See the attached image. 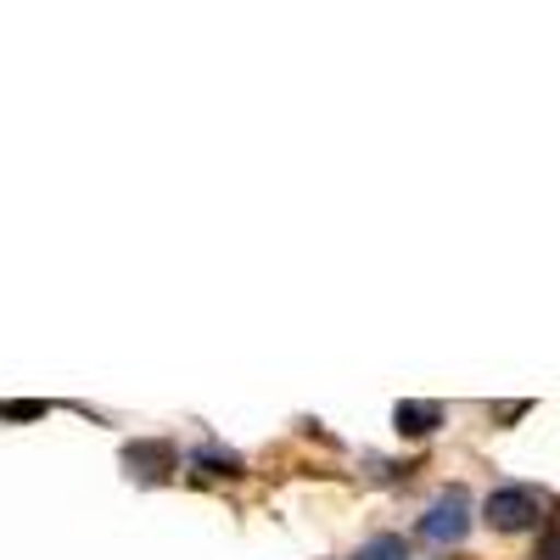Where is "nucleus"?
<instances>
[{
  "label": "nucleus",
  "mask_w": 560,
  "mask_h": 560,
  "mask_svg": "<svg viewBox=\"0 0 560 560\" xmlns=\"http://www.w3.org/2000/svg\"><path fill=\"white\" fill-rule=\"evenodd\" d=\"M482 522L493 533H527V527L544 522V499L533 488H493L482 499Z\"/></svg>",
  "instance_id": "f257e3e1"
},
{
  "label": "nucleus",
  "mask_w": 560,
  "mask_h": 560,
  "mask_svg": "<svg viewBox=\"0 0 560 560\" xmlns=\"http://www.w3.org/2000/svg\"><path fill=\"white\" fill-rule=\"evenodd\" d=\"M197 465H208L213 477H247V465H242L236 454H219V448H202V454H197Z\"/></svg>",
  "instance_id": "423d86ee"
},
{
  "label": "nucleus",
  "mask_w": 560,
  "mask_h": 560,
  "mask_svg": "<svg viewBox=\"0 0 560 560\" xmlns=\"http://www.w3.org/2000/svg\"><path fill=\"white\" fill-rule=\"evenodd\" d=\"M393 427H398V438H432L443 427V409L438 404H398Z\"/></svg>",
  "instance_id": "20e7f679"
},
{
  "label": "nucleus",
  "mask_w": 560,
  "mask_h": 560,
  "mask_svg": "<svg viewBox=\"0 0 560 560\" xmlns=\"http://www.w3.org/2000/svg\"><path fill=\"white\" fill-rule=\"evenodd\" d=\"M124 465H129V477H140V482H163L174 471V448L168 443H129Z\"/></svg>",
  "instance_id": "7ed1b4c3"
},
{
  "label": "nucleus",
  "mask_w": 560,
  "mask_h": 560,
  "mask_svg": "<svg viewBox=\"0 0 560 560\" xmlns=\"http://www.w3.org/2000/svg\"><path fill=\"white\" fill-rule=\"evenodd\" d=\"M465 533H471V499H465V488H448L443 499L427 504V516H420V538L438 544V549H454V544H465Z\"/></svg>",
  "instance_id": "f03ea898"
},
{
  "label": "nucleus",
  "mask_w": 560,
  "mask_h": 560,
  "mask_svg": "<svg viewBox=\"0 0 560 560\" xmlns=\"http://www.w3.org/2000/svg\"><path fill=\"white\" fill-rule=\"evenodd\" d=\"M39 415H45V404H34V398L28 404H0V420H39Z\"/></svg>",
  "instance_id": "0eeeda50"
},
{
  "label": "nucleus",
  "mask_w": 560,
  "mask_h": 560,
  "mask_svg": "<svg viewBox=\"0 0 560 560\" xmlns=\"http://www.w3.org/2000/svg\"><path fill=\"white\" fill-rule=\"evenodd\" d=\"M353 560H409V549H404V538H393V533H387V538H370Z\"/></svg>",
  "instance_id": "39448f33"
}]
</instances>
